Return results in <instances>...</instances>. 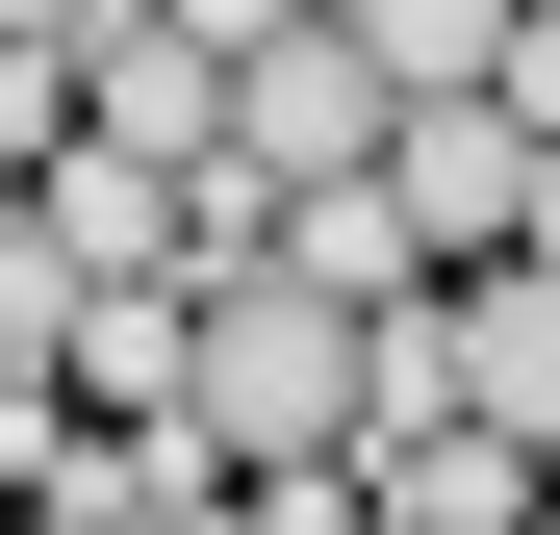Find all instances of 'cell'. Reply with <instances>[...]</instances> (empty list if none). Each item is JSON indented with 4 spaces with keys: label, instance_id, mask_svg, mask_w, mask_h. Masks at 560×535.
I'll return each instance as SVG.
<instances>
[{
    "label": "cell",
    "instance_id": "1",
    "mask_svg": "<svg viewBox=\"0 0 560 535\" xmlns=\"http://www.w3.org/2000/svg\"><path fill=\"white\" fill-rule=\"evenodd\" d=\"M357 357H383V306L306 281V255H205V357H178V433H205L230 485L280 460H357Z\"/></svg>",
    "mask_w": 560,
    "mask_h": 535
},
{
    "label": "cell",
    "instance_id": "2",
    "mask_svg": "<svg viewBox=\"0 0 560 535\" xmlns=\"http://www.w3.org/2000/svg\"><path fill=\"white\" fill-rule=\"evenodd\" d=\"M383 128H408V77L331 26V0H280V26L230 51V153L255 178H383Z\"/></svg>",
    "mask_w": 560,
    "mask_h": 535
},
{
    "label": "cell",
    "instance_id": "3",
    "mask_svg": "<svg viewBox=\"0 0 560 535\" xmlns=\"http://www.w3.org/2000/svg\"><path fill=\"white\" fill-rule=\"evenodd\" d=\"M383 205H408V255H433V281H458V255H510V205H535V103H510V77L408 103V128H383Z\"/></svg>",
    "mask_w": 560,
    "mask_h": 535
},
{
    "label": "cell",
    "instance_id": "4",
    "mask_svg": "<svg viewBox=\"0 0 560 535\" xmlns=\"http://www.w3.org/2000/svg\"><path fill=\"white\" fill-rule=\"evenodd\" d=\"M77 128H128V153H178V178H205V153H230V51L178 26V0H128V26L77 51Z\"/></svg>",
    "mask_w": 560,
    "mask_h": 535
},
{
    "label": "cell",
    "instance_id": "5",
    "mask_svg": "<svg viewBox=\"0 0 560 535\" xmlns=\"http://www.w3.org/2000/svg\"><path fill=\"white\" fill-rule=\"evenodd\" d=\"M77 281H178V153H128V128H77L51 153V205H26Z\"/></svg>",
    "mask_w": 560,
    "mask_h": 535
},
{
    "label": "cell",
    "instance_id": "6",
    "mask_svg": "<svg viewBox=\"0 0 560 535\" xmlns=\"http://www.w3.org/2000/svg\"><path fill=\"white\" fill-rule=\"evenodd\" d=\"M458 408L560 460V255H485V281H458Z\"/></svg>",
    "mask_w": 560,
    "mask_h": 535
},
{
    "label": "cell",
    "instance_id": "7",
    "mask_svg": "<svg viewBox=\"0 0 560 535\" xmlns=\"http://www.w3.org/2000/svg\"><path fill=\"white\" fill-rule=\"evenodd\" d=\"M178 357H205V281H77V408L178 433Z\"/></svg>",
    "mask_w": 560,
    "mask_h": 535
},
{
    "label": "cell",
    "instance_id": "8",
    "mask_svg": "<svg viewBox=\"0 0 560 535\" xmlns=\"http://www.w3.org/2000/svg\"><path fill=\"white\" fill-rule=\"evenodd\" d=\"M357 51L408 77V103H458V77H510V0H331Z\"/></svg>",
    "mask_w": 560,
    "mask_h": 535
},
{
    "label": "cell",
    "instance_id": "9",
    "mask_svg": "<svg viewBox=\"0 0 560 535\" xmlns=\"http://www.w3.org/2000/svg\"><path fill=\"white\" fill-rule=\"evenodd\" d=\"M77 153V51H26V26H0V178H51Z\"/></svg>",
    "mask_w": 560,
    "mask_h": 535
},
{
    "label": "cell",
    "instance_id": "10",
    "mask_svg": "<svg viewBox=\"0 0 560 535\" xmlns=\"http://www.w3.org/2000/svg\"><path fill=\"white\" fill-rule=\"evenodd\" d=\"M510 255H560V128H535V205H510Z\"/></svg>",
    "mask_w": 560,
    "mask_h": 535
},
{
    "label": "cell",
    "instance_id": "11",
    "mask_svg": "<svg viewBox=\"0 0 560 535\" xmlns=\"http://www.w3.org/2000/svg\"><path fill=\"white\" fill-rule=\"evenodd\" d=\"M535 535H560V485H535Z\"/></svg>",
    "mask_w": 560,
    "mask_h": 535
},
{
    "label": "cell",
    "instance_id": "12",
    "mask_svg": "<svg viewBox=\"0 0 560 535\" xmlns=\"http://www.w3.org/2000/svg\"><path fill=\"white\" fill-rule=\"evenodd\" d=\"M0 510H26V485H0Z\"/></svg>",
    "mask_w": 560,
    "mask_h": 535
}]
</instances>
